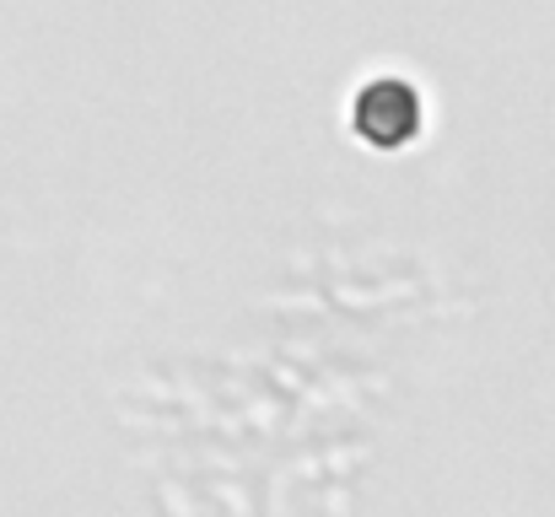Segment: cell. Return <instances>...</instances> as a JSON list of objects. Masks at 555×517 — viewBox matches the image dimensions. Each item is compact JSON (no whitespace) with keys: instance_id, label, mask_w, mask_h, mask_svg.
<instances>
[{"instance_id":"cell-1","label":"cell","mask_w":555,"mask_h":517,"mask_svg":"<svg viewBox=\"0 0 555 517\" xmlns=\"http://www.w3.org/2000/svg\"><path fill=\"white\" fill-rule=\"evenodd\" d=\"M351 130L372 152H404L426 130V103L404 76H372L351 98Z\"/></svg>"}]
</instances>
